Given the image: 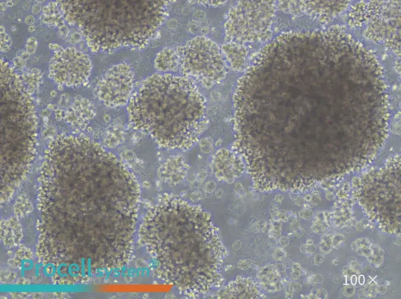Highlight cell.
<instances>
[{"mask_svg":"<svg viewBox=\"0 0 401 299\" xmlns=\"http://www.w3.org/2000/svg\"><path fill=\"white\" fill-rule=\"evenodd\" d=\"M204 100L193 80L171 74L152 75L131 96L128 111L136 128L164 147L184 149L203 127Z\"/></svg>","mask_w":401,"mask_h":299,"instance_id":"cell-1","label":"cell"},{"mask_svg":"<svg viewBox=\"0 0 401 299\" xmlns=\"http://www.w3.org/2000/svg\"><path fill=\"white\" fill-rule=\"evenodd\" d=\"M176 51L179 68L185 77L207 86L223 78L225 68L223 57L217 45L207 38L196 37Z\"/></svg>","mask_w":401,"mask_h":299,"instance_id":"cell-2","label":"cell"},{"mask_svg":"<svg viewBox=\"0 0 401 299\" xmlns=\"http://www.w3.org/2000/svg\"><path fill=\"white\" fill-rule=\"evenodd\" d=\"M273 6L271 1L240 2L232 9L228 20L227 34L229 38L242 41L263 38L269 33Z\"/></svg>","mask_w":401,"mask_h":299,"instance_id":"cell-3","label":"cell"},{"mask_svg":"<svg viewBox=\"0 0 401 299\" xmlns=\"http://www.w3.org/2000/svg\"><path fill=\"white\" fill-rule=\"evenodd\" d=\"M134 81V73L130 65L126 62L114 65L101 81L100 95L111 106L125 105L132 96Z\"/></svg>","mask_w":401,"mask_h":299,"instance_id":"cell-4","label":"cell"},{"mask_svg":"<svg viewBox=\"0 0 401 299\" xmlns=\"http://www.w3.org/2000/svg\"><path fill=\"white\" fill-rule=\"evenodd\" d=\"M155 68L161 72L176 71L179 68V61L176 50L164 48L156 55Z\"/></svg>","mask_w":401,"mask_h":299,"instance_id":"cell-5","label":"cell"},{"mask_svg":"<svg viewBox=\"0 0 401 299\" xmlns=\"http://www.w3.org/2000/svg\"><path fill=\"white\" fill-rule=\"evenodd\" d=\"M223 50L232 66L237 70H240L244 66L246 58L244 48L236 44H230L224 45Z\"/></svg>","mask_w":401,"mask_h":299,"instance_id":"cell-6","label":"cell"}]
</instances>
